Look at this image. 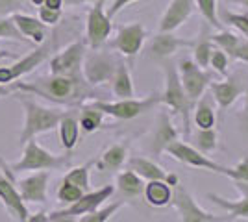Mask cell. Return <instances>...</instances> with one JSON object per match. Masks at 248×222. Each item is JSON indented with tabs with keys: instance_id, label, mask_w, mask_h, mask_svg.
Returning <instances> with one entry per match:
<instances>
[{
	"instance_id": "1",
	"label": "cell",
	"mask_w": 248,
	"mask_h": 222,
	"mask_svg": "<svg viewBox=\"0 0 248 222\" xmlns=\"http://www.w3.org/2000/svg\"><path fill=\"white\" fill-rule=\"evenodd\" d=\"M15 89L21 93L41 96L60 106H80L85 100H94L93 85L85 82L83 74H48L30 84L15 82Z\"/></svg>"
},
{
	"instance_id": "2",
	"label": "cell",
	"mask_w": 248,
	"mask_h": 222,
	"mask_svg": "<svg viewBox=\"0 0 248 222\" xmlns=\"http://www.w3.org/2000/svg\"><path fill=\"white\" fill-rule=\"evenodd\" d=\"M17 98L21 102L22 111H24V124H22L21 135H19V145H26L30 139H35L39 133H48L54 128H58V122L63 117V109L60 107H46L35 102L31 95L21 91H15Z\"/></svg>"
},
{
	"instance_id": "3",
	"label": "cell",
	"mask_w": 248,
	"mask_h": 222,
	"mask_svg": "<svg viewBox=\"0 0 248 222\" xmlns=\"http://www.w3.org/2000/svg\"><path fill=\"white\" fill-rule=\"evenodd\" d=\"M22 156L17 163H11L10 169L13 174L17 172H35V170H60L69 165L71 156H56L50 150L41 147L35 139H30L26 145H22Z\"/></svg>"
},
{
	"instance_id": "4",
	"label": "cell",
	"mask_w": 248,
	"mask_h": 222,
	"mask_svg": "<svg viewBox=\"0 0 248 222\" xmlns=\"http://www.w3.org/2000/svg\"><path fill=\"white\" fill-rule=\"evenodd\" d=\"M161 69L165 74V91L159 95L161 104H167L172 111L184 117V126H186V132L189 133V111L193 107V102L189 100V96L184 91V85L180 82V74H178V69L174 65L163 59Z\"/></svg>"
},
{
	"instance_id": "5",
	"label": "cell",
	"mask_w": 248,
	"mask_h": 222,
	"mask_svg": "<svg viewBox=\"0 0 248 222\" xmlns=\"http://www.w3.org/2000/svg\"><path fill=\"white\" fill-rule=\"evenodd\" d=\"M89 104L96 107V109H100L104 115L115 117L119 120H132L135 117L150 111L155 104H161V98H159V95H150L146 98H141V100H137V98H121L117 102H106V100L94 98Z\"/></svg>"
},
{
	"instance_id": "6",
	"label": "cell",
	"mask_w": 248,
	"mask_h": 222,
	"mask_svg": "<svg viewBox=\"0 0 248 222\" xmlns=\"http://www.w3.org/2000/svg\"><path fill=\"white\" fill-rule=\"evenodd\" d=\"M119 65V58L111 52H104L102 48H96L91 52H85L82 63V74L89 85H100L111 82L115 69Z\"/></svg>"
},
{
	"instance_id": "7",
	"label": "cell",
	"mask_w": 248,
	"mask_h": 222,
	"mask_svg": "<svg viewBox=\"0 0 248 222\" xmlns=\"http://www.w3.org/2000/svg\"><path fill=\"white\" fill-rule=\"evenodd\" d=\"M111 30L113 24L106 13V0L93 2L87 11V21H85V43L89 44V48L91 50L102 48L109 39Z\"/></svg>"
},
{
	"instance_id": "8",
	"label": "cell",
	"mask_w": 248,
	"mask_h": 222,
	"mask_svg": "<svg viewBox=\"0 0 248 222\" xmlns=\"http://www.w3.org/2000/svg\"><path fill=\"white\" fill-rule=\"evenodd\" d=\"M0 202L8 209L11 219L17 222H24L28 219V204L22 200L17 185H15V174L11 172L10 165L0 159Z\"/></svg>"
},
{
	"instance_id": "9",
	"label": "cell",
	"mask_w": 248,
	"mask_h": 222,
	"mask_svg": "<svg viewBox=\"0 0 248 222\" xmlns=\"http://www.w3.org/2000/svg\"><path fill=\"white\" fill-rule=\"evenodd\" d=\"M176 69H178L180 82L184 85V91L189 96V100L195 102L198 98H202L206 87L213 80V74L204 71L202 67H198L193 59H182Z\"/></svg>"
},
{
	"instance_id": "10",
	"label": "cell",
	"mask_w": 248,
	"mask_h": 222,
	"mask_svg": "<svg viewBox=\"0 0 248 222\" xmlns=\"http://www.w3.org/2000/svg\"><path fill=\"white\" fill-rule=\"evenodd\" d=\"M176 191L172 194V204L180 213L182 222H226L232 221V217H217L211 213L204 211L200 206L195 204V200L191 198V194L187 192V189L182 183H176Z\"/></svg>"
},
{
	"instance_id": "11",
	"label": "cell",
	"mask_w": 248,
	"mask_h": 222,
	"mask_svg": "<svg viewBox=\"0 0 248 222\" xmlns=\"http://www.w3.org/2000/svg\"><path fill=\"white\" fill-rule=\"evenodd\" d=\"M165 150L172 156V158H176L178 161H182V163H186V165L198 167V169H207V170H211V172H218V174H224V176L233 178V169L222 167V165H218V163H215V161L207 159L202 152H198V150H195V148H191L189 145H186V143L174 141V143H170Z\"/></svg>"
},
{
	"instance_id": "12",
	"label": "cell",
	"mask_w": 248,
	"mask_h": 222,
	"mask_svg": "<svg viewBox=\"0 0 248 222\" xmlns=\"http://www.w3.org/2000/svg\"><path fill=\"white\" fill-rule=\"evenodd\" d=\"M85 41H74L50 58V74H82Z\"/></svg>"
},
{
	"instance_id": "13",
	"label": "cell",
	"mask_w": 248,
	"mask_h": 222,
	"mask_svg": "<svg viewBox=\"0 0 248 222\" xmlns=\"http://www.w3.org/2000/svg\"><path fill=\"white\" fill-rule=\"evenodd\" d=\"M146 39V28L143 22H130L124 24L117 30V35L113 41L109 43V46L119 50L126 58H134L141 52L143 44Z\"/></svg>"
},
{
	"instance_id": "14",
	"label": "cell",
	"mask_w": 248,
	"mask_h": 222,
	"mask_svg": "<svg viewBox=\"0 0 248 222\" xmlns=\"http://www.w3.org/2000/svg\"><path fill=\"white\" fill-rule=\"evenodd\" d=\"M195 39H184L176 37L172 32H157L146 44V58L154 61L169 59L180 48H193Z\"/></svg>"
},
{
	"instance_id": "15",
	"label": "cell",
	"mask_w": 248,
	"mask_h": 222,
	"mask_svg": "<svg viewBox=\"0 0 248 222\" xmlns=\"http://www.w3.org/2000/svg\"><path fill=\"white\" fill-rule=\"evenodd\" d=\"M48 180L50 170H35L26 178L15 181V185L26 204H45L48 200Z\"/></svg>"
},
{
	"instance_id": "16",
	"label": "cell",
	"mask_w": 248,
	"mask_h": 222,
	"mask_svg": "<svg viewBox=\"0 0 248 222\" xmlns=\"http://www.w3.org/2000/svg\"><path fill=\"white\" fill-rule=\"evenodd\" d=\"M115 192L113 185H104L102 189L89 191V192H83L82 198L76 200L74 204H69L67 207H63L60 211H52L54 215H60V217H80L85 213H91L94 209H98L106 200H109V196Z\"/></svg>"
},
{
	"instance_id": "17",
	"label": "cell",
	"mask_w": 248,
	"mask_h": 222,
	"mask_svg": "<svg viewBox=\"0 0 248 222\" xmlns=\"http://www.w3.org/2000/svg\"><path fill=\"white\" fill-rule=\"evenodd\" d=\"M195 10V0H170L159 19V32H176L182 24L189 21Z\"/></svg>"
},
{
	"instance_id": "18",
	"label": "cell",
	"mask_w": 248,
	"mask_h": 222,
	"mask_svg": "<svg viewBox=\"0 0 248 222\" xmlns=\"http://www.w3.org/2000/svg\"><path fill=\"white\" fill-rule=\"evenodd\" d=\"M50 54H52V41L41 43L35 50H31L30 54L22 56L21 59H17L13 65H8L11 82L15 84V82H17L19 78H22L24 74L35 71V69H37L45 59H48V58H50Z\"/></svg>"
},
{
	"instance_id": "19",
	"label": "cell",
	"mask_w": 248,
	"mask_h": 222,
	"mask_svg": "<svg viewBox=\"0 0 248 222\" xmlns=\"http://www.w3.org/2000/svg\"><path fill=\"white\" fill-rule=\"evenodd\" d=\"M11 21L15 22L17 30L22 33V37L28 43L41 44L48 37V26L39 21V17H33L30 13H22V11H15L11 15Z\"/></svg>"
},
{
	"instance_id": "20",
	"label": "cell",
	"mask_w": 248,
	"mask_h": 222,
	"mask_svg": "<svg viewBox=\"0 0 248 222\" xmlns=\"http://www.w3.org/2000/svg\"><path fill=\"white\" fill-rule=\"evenodd\" d=\"M211 41L226 52L228 58L248 63V39L239 37L228 30H218V33H211Z\"/></svg>"
},
{
	"instance_id": "21",
	"label": "cell",
	"mask_w": 248,
	"mask_h": 222,
	"mask_svg": "<svg viewBox=\"0 0 248 222\" xmlns=\"http://www.w3.org/2000/svg\"><path fill=\"white\" fill-rule=\"evenodd\" d=\"M207 87L211 89V95L215 96L218 106L224 107V109L232 106L239 96L243 95V91H245L243 84L239 82L235 76L226 78L224 82H215V80H211V84L207 85Z\"/></svg>"
},
{
	"instance_id": "22",
	"label": "cell",
	"mask_w": 248,
	"mask_h": 222,
	"mask_svg": "<svg viewBox=\"0 0 248 222\" xmlns=\"http://www.w3.org/2000/svg\"><path fill=\"white\" fill-rule=\"evenodd\" d=\"M130 170H134L139 178H146V180H163L176 185L178 183V176L174 174H167L165 170L159 165H155L154 161L145 158H132L130 159Z\"/></svg>"
},
{
	"instance_id": "23",
	"label": "cell",
	"mask_w": 248,
	"mask_h": 222,
	"mask_svg": "<svg viewBox=\"0 0 248 222\" xmlns=\"http://www.w3.org/2000/svg\"><path fill=\"white\" fill-rule=\"evenodd\" d=\"M58 128H60V141H62V147L71 152L76 143H78V137H80V122H78V117H76V111L74 109H69L65 111L63 117L58 122Z\"/></svg>"
},
{
	"instance_id": "24",
	"label": "cell",
	"mask_w": 248,
	"mask_h": 222,
	"mask_svg": "<svg viewBox=\"0 0 248 222\" xmlns=\"http://www.w3.org/2000/svg\"><path fill=\"white\" fill-rule=\"evenodd\" d=\"M237 189H241L243 198L235 202L226 200V198H222V196H218V194H211V192L207 194L217 206H220V207H224L226 211H230L232 221H233V219H248V181H237Z\"/></svg>"
},
{
	"instance_id": "25",
	"label": "cell",
	"mask_w": 248,
	"mask_h": 222,
	"mask_svg": "<svg viewBox=\"0 0 248 222\" xmlns=\"http://www.w3.org/2000/svg\"><path fill=\"white\" fill-rule=\"evenodd\" d=\"M178 141V133H176L174 126L170 122V118L165 111L159 113V120H157V130L154 133V143H152V152L154 156H159L170 143Z\"/></svg>"
},
{
	"instance_id": "26",
	"label": "cell",
	"mask_w": 248,
	"mask_h": 222,
	"mask_svg": "<svg viewBox=\"0 0 248 222\" xmlns=\"http://www.w3.org/2000/svg\"><path fill=\"white\" fill-rule=\"evenodd\" d=\"M111 91L119 100L121 98H134V82H132L130 67L124 63L123 59H119V65H117L113 78H111Z\"/></svg>"
},
{
	"instance_id": "27",
	"label": "cell",
	"mask_w": 248,
	"mask_h": 222,
	"mask_svg": "<svg viewBox=\"0 0 248 222\" xmlns=\"http://www.w3.org/2000/svg\"><path fill=\"white\" fill-rule=\"evenodd\" d=\"M126 156H128V147L126 145H113L104 152L100 159L94 161V165L98 170H108V172L119 170L124 165Z\"/></svg>"
},
{
	"instance_id": "28",
	"label": "cell",
	"mask_w": 248,
	"mask_h": 222,
	"mask_svg": "<svg viewBox=\"0 0 248 222\" xmlns=\"http://www.w3.org/2000/svg\"><path fill=\"white\" fill-rule=\"evenodd\" d=\"M117 189L121 191V194H123L124 198L132 200V198H139L141 196V192L145 191V185H143L141 178L135 174L134 170H124L117 178Z\"/></svg>"
},
{
	"instance_id": "29",
	"label": "cell",
	"mask_w": 248,
	"mask_h": 222,
	"mask_svg": "<svg viewBox=\"0 0 248 222\" xmlns=\"http://www.w3.org/2000/svg\"><path fill=\"white\" fill-rule=\"evenodd\" d=\"M145 196H146V200H148V204L161 207V206H167V204L170 202V198H172V191H170V187H169L167 181L152 180L145 187Z\"/></svg>"
},
{
	"instance_id": "30",
	"label": "cell",
	"mask_w": 248,
	"mask_h": 222,
	"mask_svg": "<svg viewBox=\"0 0 248 222\" xmlns=\"http://www.w3.org/2000/svg\"><path fill=\"white\" fill-rule=\"evenodd\" d=\"M213 41H211V33L207 32V28L204 26L202 32H200V37L195 39V44H193V50H195V63L198 67H209V56H211V50H213Z\"/></svg>"
},
{
	"instance_id": "31",
	"label": "cell",
	"mask_w": 248,
	"mask_h": 222,
	"mask_svg": "<svg viewBox=\"0 0 248 222\" xmlns=\"http://www.w3.org/2000/svg\"><path fill=\"white\" fill-rule=\"evenodd\" d=\"M104 120V113L100 109L93 107L91 104L82 107V113L78 117V122H80V128H82L85 133H93L98 128L102 126Z\"/></svg>"
},
{
	"instance_id": "32",
	"label": "cell",
	"mask_w": 248,
	"mask_h": 222,
	"mask_svg": "<svg viewBox=\"0 0 248 222\" xmlns=\"http://www.w3.org/2000/svg\"><path fill=\"white\" fill-rule=\"evenodd\" d=\"M94 161H89V163H85L82 167H74L71 169L65 176H63V180L69 181V183H73L76 187H80L83 192H89L91 191V180H89V170H91V165H93Z\"/></svg>"
},
{
	"instance_id": "33",
	"label": "cell",
	"mask_w": 248,
	"mask_h": 222,
	"mask_svg": "<svg viewBox=\"0 0 248 222\" xmlns=\"http://www.w3.org/2000/svg\"><path fill=\"white\" fill-rule=\"evenodd\" d=\"M195 6L198 8L200 15L206 19L209 26H215L217 30H224L222 22L218 19V6L217 0H195Z\"/></svg>"
},
{
	"instance_id": "34",
	"label": "cell",
	"mask_w": 248,
	"mask_h": 222,
	"mask_svg": "<svg viewBox=\"0 0 248 222\" xmlns=\"http://www.w3.org/2000/svg\"><path fill=\"white\" fill-rule=\"evenodd\" d=\"M218 19L228 26H233L248 39V13H235L230 10H218Z\"/></svg>"
},
{
	"instance_id": "35",
	"label": "cell",
	"mask_w": 248,
	"mask_h": 222,
	"mask_svg": "<svg viewBox=\"0 0 248 222\" xmlns=\"http://www.w3.org/2000/svg\"><path fill=\"white\" fill-rule=\"evenodd\" d=\"M121 207H123V202H113V204L106 206L102 209H94V211H91V213L80 215V219L76 222H108Z\"/></svg>"
},
{
	"instance_id": "36",
	"label": "cell",
	"mask_w": 248,
	"mask_h": 222,
	"mask_svg": "<svg viewBox=\"0 0 248 222\" xmlns=\"http://www.w3.org/2000/svg\"><path fill=\"white\" fill-rule=\"evenodd\" d=\"M195 120H197V126H200V130L213 128V124H215V111H213V107L209 106V102L206 98L200 100L197 111H195Z\"/></svg>"
},
{
	"instance_id": "37",
	"label": "cell",
	"mask_w": 248,
	"mask_h": 222,
	"mask_svg": "<svg viewBox=\"0 0 248 222\" xmlns=\"http://www.w3.org/2000/svg\"><path fill=\"white\" fill-rule=\"evenodd\" d=\"M0 39L28 43L24 37H22V33L17 30L15 22L11 21V15H2V17H0Z\"/></svg>"
},
{
	"instance_id": "38",
	"label": "cell",
	"mask_w": 248,
	"mask_h": 222,
	"mask_svg": "<svg viewBox=\"0 0 248 222\" xmlns=\"http://www.w3.org/2000/svg\"><path fill=\"white\" fill-rule=\"evenodd\" d=\"M83 194V191L80 187H76L69 181H62L60 189H58V200L63 202V204H74L76 200H80Z\"/></svg>"
},
{
	"instance_id": "39",
	"label": "cell",
	"mask_w": 248,
	"mask_h": 222,
	"mask_svg": "<svg viewBox=\"0 0 248 222\" xmlns=\"http://www.w3.org/2000/svg\"><path fill=\"white\" fill-rule=\"evenodd\" d=\"M209 67H213L218 74L228 76V56L222 48H218L217 44L213 46L211 56H209Z\"/></svg>"
},
{
	"instance_id": "40",
	"label": "cell",
	"mask_w": 248,
	"mask_h": 222,
	"mask_svg": "<svg viewBox=\"0 0 248 222\" xmlns=\"http://www.w3.org/2000/svg\"><path fill=\"white\" fill-rule=\"evenodd\" d=\"M197 145L202 152H209L217 147V132L213 128H207V130H200L197 137Z\"/></svg>"
},
{
	"instance_id": "41",
	"label": "cell",
	"mask_w": 248,
	"mask_h": 222,
	"mask_svg": "<svg viewBox=\"0 0 248 222\" xmlns=\"http://www.w3.org/2000/svg\"><path fill=\"white\" fill-rule=\"evenodd\" d=\"M62 15H63L62 10H52V8H46V6H39V13H37L39 21L45 22L46 26H56V24H60Z\"/></svg>"
},
{
	"instance_id": "42",
	"label": "cell",
	"mask_w": 248,
	"mask_h": 222,
	"mask_svg": "<svg viewBox=\"0 0 248 222\" xmlns=\"http://www.w3.org/2000/svg\"><path fill=\"white\" fill-rule=\"evenodd\" d=\"M28 0H0V17L2 15H13L15 11H22Z\"/></svg>"
},
{
	"instance_id": "43",
	"label": "cell",
	"mask_w": 248,
	"mask_h": 222,
	"mask_svg": "<svg viewBox=\"0 0 248 222\" xmlns=\"http://www.w3.org/2000/svg\"><path fill=\"white\" fill-rule=\"evenodd\" d=\"M134 2H139V0H113V2H111V6L106 10V13H108V17H109V19H113L119 11H123L126 6L134 4Z\"/></svg>"
},
{
	"instance_id": "44",
	"label": "cell",
	"mask_w": 248,
	"mask_h": 222,
	"mask_svg": "<svg viewBox=\"0 0 248 222\" xmlns=\"http://www.w3.org/2000/svg\"><path fill=\"white\" fill-rule=\"evenodd\" d=\"M233 180L235 181H248V158H245L237 167L233 169Z\"/></svg>"
},
{
	"instance_id": "45",
	"label": "cell",
	"mask_w": 248,
	"mask_h": 222,
	"mask_svg": "<svg viewBox=\"0 0 248 222\" xmlns=\"http://www.w3.org/2000/svg\"><path fill=\"white\" fill-rule=\"evenodd\" d=\"M24 222H48V213H33V215H28V219Z\"/></svg>"
},
{
	"instance_id": "46",
	"label": "cell",
	"mask_w": 248,
	"mask_h": 222,
	"mask_svg": "<svg viewBox=\"0 0 248 222\" xmlns=\"http://www.w3.org/2000/svg\"><path fill=\"white\" fill-rule=\"evenodd\" d=\"M96 0H63V6L67 8H78V6H83V4H93Z\"/></svg>"
},
{
	"instance_id": "47",
	"label": "cell",
	"mask_w": 248,
	"mask_h": 222,
	"mask_svg": "<svg viewBox=\"0 0 248 222\" xmlns=\"http://www.w3.org/2000/svg\"><path fill=\"white\" fill-rule=\"evenodd\" d=\"M15 84H11V85H2L0 84V98H6V96H10V95H15Z\"/></svg>"
},
{
	"instance_id": "48",
	"label": "cell",
	"mask_w": 248,
	"mask_h": 222,
	"mask_svg": "<svg viewBox=\"0 0 248 222\" xmlns=\"http://www.w3.org/2000/svg\"><path fill=\"white\" fill-rule=\"evenodd\" d=\"M43 6L52 8V10H63V0H45Z\"/></svg>"
},
{
	"instance_id": "49",
	"label": "cell",
	"mask_w": 248,
	"mask_h": 222,
	"mask_svg": "<svg viewBox=\"0 0 248 222\" xmlns=\"http://www.w3.org/2000/svg\"><path fill=\"white\" fill-rule=\"evenodd\" d=\"M28 4H31V6H37V8H39V6H43V4H45V0H28Z\"/></svg>"
},
{
	"instance_id": "50",
	"label": "cell",
	"mask_w": 248,
	"mask_h": 222,
	"mask_svg": "<svg viewBox=\"0 0 248 222\" xmlns=\"http://www.w3.org/2000/svg\"><path fill=\"white\" fill-rule=\"evenodd\" d=\"M233 2H237V4H241L243 8H247L248 10V0H233Z\"/></svg>"
},
{
	"instance_id": "51",
	"label": "cell",
	"mask_w": 248,
	"mask_h": 222,
	"mask_svg": "<svg viewBox=\"0 0 248 222\" xmlns=\"http://www.w3.org/2000/svg\"><path fill=\"white\" fill-rule=\"evenodd\" d=\"M0 52H2V50H0ZM0 56H2V54H0Z\"/></svg>"
}]
</instances>
